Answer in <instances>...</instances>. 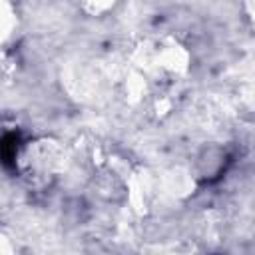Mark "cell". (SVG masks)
<instances>
[{"label":"cell","mask_w":255,"mask_h":255,"mask_svg":"<svg viewBox=\"0 0 255 255\" xmlns=\"http://www.w3.org/2000/svg\"><path fill=\"white\" fill-rule=\"evenodd\" d=\"M20 145H22V137L18 131H8L0 137V163L4 167H8V169L16 167Z\"/></svg>","instance_id":"cell-1"}]
</instances>
